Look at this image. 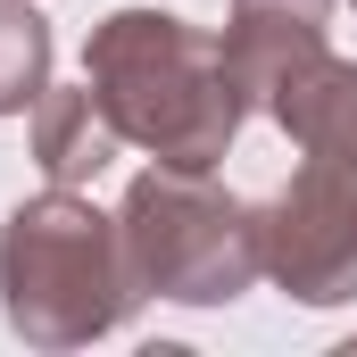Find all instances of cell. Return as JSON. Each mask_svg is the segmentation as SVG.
<instances>
[{"instance_id": "obj_7", "label": "cell", "mask_w": 357, "mask_h": 357, "mask_svg": "<svg viewBox=\"0 0 357 357\" xmlns=\"http://www.w3.org/2000/svg\"><path fill=\"white\" fill-rule=\"evenodd\" d=\"M116 150H125V142H116L108 108L91 100V84H50L33 100V167H42V183L84 191V183L108 175Z\"/></svg>"}, {"instance_id": "obj_9", "label": "cell", "mask_w": 357, "mask_h": 357, "mask_svg": "<svg viewBox=\"0 0 357 357\" xmlns=\"http://www.w3.org/2000/svg\"><path fill=\"white\" fill-rule=\"evenodd\" d=\"M349 8H357V0H349Z\"/></svg>"}, {"instance_id": "obj_5", "label": "cell", "mask_w": 357, "mask_h": 357, "mask_svg": "<svg viewBox=\"0 0 357 357\" xmlns=\"http://www.w3.org/2000/svg\"><path fill=\"white\" fill-rule=\"evenodd\" d=\"M216 50H225L233 91L250 108H266V91L291 67H307L316 50H333V0H233Z\"/></svg>"}, {"instance_id": "obj_3", "label": "cell", "mask_w": 357, "mask_h": 357, "mask_svg": "<svg viewBox=\"0 0 357 357\" xmlns=\"http://www.w3.org/2000/svg\"><path fill=\"white\" fill-rule=\"evenodd\" d=\"M116 241H125V274H133L142 299L233 307L258 282V216H250V199H233L216 175H191V167H142L125 183Z\"/></svg>"}, {"instance_id": "obj_6", "label": "cell", "mask_w": 357, "mask_h": 357, "mask_svg": "<svg viewBox=\"0 0 357 357\" xmlns=\"http://www.w3.org/2000/svg\"><path fill=\"white\" fill-rule=\"evenodd\" d=\"M266 116L299 142V158H333L357 175V59L316 50L307 67H291L266 91Z\"/></svg>"}, {"instance_id": "obj_1", "label": "cell", "mask_w": 357, "mask_h": 357, "mask_svg": "<svg viewBox=\"0 0 357 357\" xmlns=\"http://www.w3.org/2000/svg\"><path fill=\"white\" fill-rule=\"evenodd\" d=\"M84 84L125 150H150L158 167H191V175H216L250 125V100L225 75L216 33L167 8H108L84 42Z\"/></svg>"}, {"instance_id": "obj_8", "label": "cell", "mask_w": 357, "mask_h": 357, "mask_svg": "<svg viewBox=\"0 0 357 357\" xmlns=\"http://www.w3.org/2000/svg\"><path fill=\"white\" fill-rule=\"evenodd\" d=\"M50 25L33 0H0V116H33V100L50 91Z\"/></svg>"}, {"instance_id": "obj_4", "label": "cell", "mask_w": 357, "mask_h": 357, "mask_svg": "<svg viewBox=\"0 0 357 357\" xmlns=\"http://www.w3.org/2000/svg\"><path fill=\"white\" fill-rule=\"evenodd\" d=\"M258 216V274L299 307H349L357 299V175L333 158H307Z\"/></svg>"}, {"instance_id": "obj_2", "label": "cell", "mask_w": 357, "mask_h": 357, "mask_svg": "<svg viewBox=\"0 0 357 357\" xmlns=\"http://www.w3.org/2000/svg\"><path fill=\"white\" fill-rule=\"evenodd\" d=\"M142 307L116 216H100L84 191H33L0 225V316L25 349H91Z\"/></svg>"}]
</instances>
